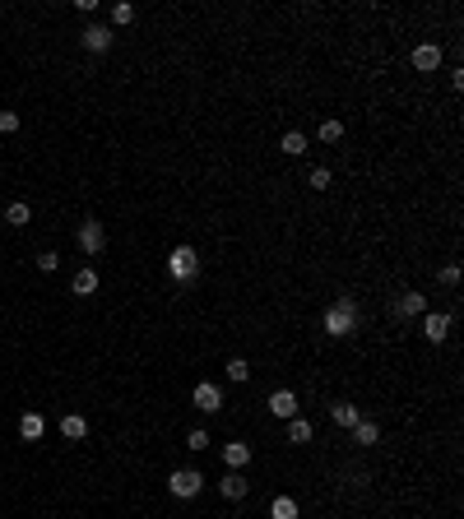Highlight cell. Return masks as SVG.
I'll return each mask as SVG.
<instances>
[{"instance_id": "cell-26", "label": "cell", "mask_w": 464, "mask_h": 519, "mask_svg": "<svg viewBox=\"0 0 464 519\" xmlns=\"http://www.w3.org/2000/svg\"><path fill=\"white\" fill-rule=\"evenodd\" d=\"M19 130V116L15 111H0V135H15Z\"/></svg>"}, {"instance_id": "cell-24", "label": "cell", "mask_w": 464, "mask_h": 519, "mask_svg": "<svg viewBox=\"0 0 464 519\" xmlns=\"http://www.w3.org/2000/svg\"><path fill=\"white\" fill-rule=\"evenodd\" d=\"M111 24H135V5H111Z\"/></svg>"}, {"instance_id": "cell-10", "label": "cell", "mask_w": 464, "mask_h": 519, "mask_svg": "<svg viewBox=\"0 0 464 519\" xmlns=\"http://www.w3.org/2000/svg\"><path fill=\"white\" fill-rule=\"evenodd\" d=\"M218 491H223L228 501H242V496H247V491H251V482H247V477H242V473H237V468H232V473L223 477V482H218Z\"/></svg>"}, {"instance_id": "cell-17", "label": "cell", "mask_w": 464, "mask_h": 519, "mask_svg": "<svg viewBox=\"0 0 464 519\" xmlns=\"http://www.w3.org/2000/svg\"><path fill=\"white\" fill-rule=\"evenodd\" d=\"M330 412H334V422H339V427H357V422H362V412H357L353 403H334Z\"/></svg>"}, {"instance_id": "cell-14", "label": "cell", "mask_w": 464, "mask_h": 519, "mask_svg": "<svg viewBox=\"0 0 464 519\" xmlns=\"http://www.w3.org/2000/svg\"><path fill=\"white\" fill-rule=\"evenodd\" d=\"M42 431H46V422L37 412H24V417H19V436H24V441H37Z\"/></svg>"}, {"instance_id": "cell-13", "label": "cell", "mask_w": 464, "mask_h": 519, "mask_svg": "<svg viewBox=\"0 0 464 519\" xmlns=\"http://www.w3.org/2000/svg\"><path fill=\"white\" fill-rule=\"evenodd\" d=\"M84 46H89V51H107V46H111V33L98 28V24H89V28H84Z\"/></svg>"}, {"instance_id": "cell-23", "label": "cell", "mask_w": 464, "mask_h": 519, "mask_svg": "<svg viewBox=\"0 0 464 519\" xmlns=\"http://www.w3.org/2000/svg\"><path fill=\"white\" fill-rule=\"evenodd\" d=\"M321 139H325V144H339V139H343V121L325 116V121H321Z\"/></svg>"}, {"instance_id": "cell-15", "label": "cell", "mask_w": 464, "mask_h": 519, "mask_svg": "<svg viewBox=\"0 0 464 519\" xmlns=\"http://www.w3.org/2000/svg\"><path fill=\"white\" fill-rule=\"evenodd\" d=\"M269 519H297V501L293 496H274L269 501Z\"/></svg>"}, {"instance_id": "cell-2", "label": "cell", "mask_w": 464, "mask_h": 519, "mask_svg": "<svg viewBox=\"0 0 464 519\" xmlns=\"http://www.w3.org/2000/svg\"><path fill=\"white\" fill-rule=\"evenodd\" d=\"M168 274L177 278V283H190V278L200 274V255H195L190 246H177V251L168 255Z\"/></svg>"}, {"instance_id": "cell-1", "label": "cell", "mask_w": 464, "mask_h": 519, "mask_svg": "<svg viewBox=\"0 0 464 519\" xmlns=\"http://www.w3.org/2000/svg\"><path fill=\"white\" fill-rule=\"evenodd\" d=\"M353 325H357V302L353 297H339V302L325 311V334L330 338H348L353 334Z\"/></svg>"}, {"instance_id": "cell-3", "label": "cell", "mask_w": 464, "mask_h": 519, "mask_svg": "<svg viewBox=\"0 0 464 519\" xmlns=\"http://www.w3.org/2000/svg\"><path fill=\"white\" fill-rule=\"evenodd\" d=\"M200 487H204L200 468H177V473L168 477V491L177 496V501H190V496H200Z\"/></svg>"}, {"instance_id": "cell-9", "label": "cell", "mask_w": 464, "mask_h": 519, "mask_svg": "<svg viewBox=\"0 0 464 519\" xmlns=\"http://www.w3.org/2000/svg\"><path fill=\"white\" fill-rule=\"evenodd\" d=\"M422 311H427V297H422V292H404L400 302H395V316H422Z\"/></svg>"}, {"instance_id": "cell-16", "label": "cell", "mask_w": 464, "mask_h": 519, "mask_svg": "<svg viewBox=\"0 0 464 519\" xmlns=\"http://www.w3.org/2000/svg\"><path fill=\"white\" fill-rule=\"evenodd\" d=\"M70 288H75V297H89V292H98V274H93V269H79Z\"/></svg>"}, {"instance_id": "cell-19", "label": "cell", "mask_w": 464, "mask_h": 519, "mask_svg": "<svg viewBox=\"0 0 464 519\" xmlns=\"http://www.w3.org/2000/svg\"><path fill=\"white\" fill-rule=\"evenodd\" d=\"M228 381L232 385H247L251 381V362H247V357H232V362H228Z\"/></svg>"}, {"instance_id": "cell-20", "label": "cell", "mask_w": 464, "mask_h": 519, "mask_svg": "<svg viewBox=\"0 0 464 519\" xmlns=\"http://www.w3.org/2000/svg\"><path fill=\"white\" fill-rule=\"evenodd\" d=\"M288 441H293V445H307V441H311V422H302V417H288Z\"/></svg>"}, {"instance_id": "cell-8", "label": "cell", "mask_w": 464, "mask_h": 519, "mask_svg": "<svg viewBox=\"0 0 464 519\" xmlns=\"http://www.w3.org/2000/svg\"><path fill=\"white\" fill-rule=\"evenodd\" d=\"M269 412H274V417H283V422H288V417H297V394H293V390H274V394H269Z\"/></svg>"}, {"instance_id": "cell-11", "label": "cell", "mask_w": 464, "mask_h": 519, "mask_svg": "<svg viewBox=\"0 0 464 519\" xmlns=\"http://www.w3.org/2000/svg\"><path fill=\"white\" fill-rule=\"evenodd\" d=\"M223 464H228V468H247V464H251V445L247 441L223 445Z\"/></svg>"}, {"instance_id": "cell-29", "label": "cell", "mask_w": 464, "mask_h": 519, "mask_svg": "<svg viewBox=\"0 0 464 519\" xmlns=\"http://www.w3.org/2000/svg\"><path fill=\"white\" fill-rule=\"evenodd\" d=\"M325 185H330V172L316 167V172H311V190H325Z\"/></svg>"}, {"instance_id": "cell-7", "label": "cell", "mask_w": 464, "mask_h": 519, "mask_svg": "<svg viewBox=\"0 0 464 519\" xmlns=\"http://www.w3.org/2000/svg\"><path fill=\"white\" fill-rule=\"evenodd\" d=\"M422 334L432 338V343H446V338H450V316H441V311L422 316Z\"/></svg>"}, {"instance_id": "cell-6", "label": "cell", "mask_w": 464, "mask_h": 519, "mask_svg": "<svg viewBox=\"0 0 464 519\" xmlns=\"http://www.w3.org/2000/svg\"><path fill=\"white\" fill-rule=\"evenodd\" d=\"M436 65H441V46H436V42H422V46H413V70H422V75H432Z\"/></svg>"}, {"instance_id": "cell-25", "label": "cell", "mask_w": 464, "mask_h": 519, "mask_svg": "<svg viewBox=\"0 0 464 519\" xmlns=\"http://www.w3.org/2000/svg\"><path fill=\"white\" fill-rule=\"evenodd\" d=\"M56 264H61V255H56V251H42V255H37V269H42V274H51Z\"/></svg>"}, {"instance_id": "cell-4", "label": "cell", "mask_w": 464, "mask_h": 519, "mask_svg": "<svg viewBox=\"0 0 464 519\" xmlns=\"http://www.w3.org/2000/svg\"><path fill=\"white\" fill-rule=\"evenodd\" d=\"M79 246H84V255H102V246H107V232L98 218H84L79 223Z\"/></svg>"}, {"instance_id": "cell-21", "label": "cell", "mask_w": 464, "mask_h": 519, "mask_svg": "<svg viewBox=\"0 0 464 519\" xmlns=\"http://www.w3.org/2000/svg\"><path fill=\"white\" fill-rule=\"evenodd\" d=\"M28 204H24V199H15V204H10V209H5V223H10V228H24V223H28Z\"/></svg>"}, {"instance_id": "cell-12", "label": "cell", "mask_w": 464, "mask_h": 519, "mask_svg": "<svg viewBox=\"0 0 464 519\" xmlns=\"http://www.w3.org/2000/svg\"><path fill=\"white\" fill-rule=\"evenodd\" d=\"M61 436L65 441H84V436H89V422H84L79 412H65L61 417Z\"/></svg>"}, {"instance_id": "cell-27", "label": "cell", "mask_w": 464, "mask_h": 519, "mask_svg": "<svg viewBox=\"0 0 464 519\" xmlns=\"http://www.w3.org/2000/svg\"><path fill=\"white\" fill-rule=\"evenodd\" d=\"M186 445H190V450H209V431H190Z\"/></svg>"}, {"instance_id": "cell-22", "label": "cell", "mask_w": 464, "mask_h": 519, "mask_svg": "<svg viewBox=\"0 0 464 519\" xmlns=\"http://www.w3.org/2000/svg\"><path fill=\"white\" fill-rule=\"evenodd\" d=\"M353 436H357V445H376L381 441V427H376V422H357Z\"/></svg>"}, {"instance_id": "cell-5", "label": "cell", "mask_w": 464, "mask_h": 519, "mask_svg": "<svg viewBox=\"0 0 464 519\" xmlns=\"http://www.w3.org/2000/svg\"><path fill=\"white\" fill-rule=\"evenodd\" d=\"M190 399H195V408H200V412H218V408H223V390H218L214 381L195 385V394H190Z\"/></svg>"}, {"instance_id": "cell-28", "label": "cell", "mask_w": 464, "mask_h": 519, "mask_svg": "<svg viewBox=\"0 0 464 519\" xmlns=\"http://www.w3.org/2000/svg\"><path fill=\"white\" fill-rule=\"evenodd\" d=\"M436 278H441L446 288H455V283H460V269H455V264H446V269H441V274H436Z\"/></svg>"}, {"instance_id": "cell-18", "label": "cell", "mask_w": 464, "mask_h": 519, "mask_svg": "<svg viewBox=\"0 0 464 519\" xmlns=\"http://www.w3.org/2000/svg\"><path fill=\"white\" fill-rule=\"evenodd\" d=\"M283 153H288V158H302V153H307V135H302V130H288V135H283Z\"/></svg>"}]
</instances>
